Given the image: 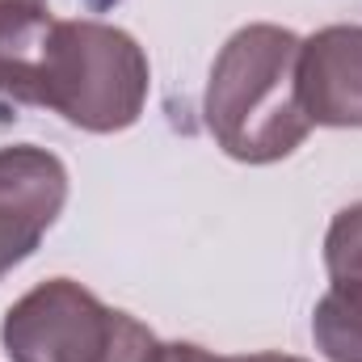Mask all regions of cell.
<instances>
[{"instance_id":"obj_1","label":"cell","mask_w":362,"mask_h":362,"mask_svg":"<svg viewBox=\"0 0 362 362\" xmlns=\"http://www.w3.org/2000/svg\"><path fill=\"white\" fill-rule=\"evenodd\" d=\"M299 34L286 25L253 21L236 30L206 76V131L240 165H274L291 156L312 122L299 105Z\"/></svg>"},{"instance_id":"obj_2","label":"cell","mask_w":362,"mask_h":362,"mask_svg":"<svg viewBox=\"0 0 362 362\" xmlns=\"http://www.w3.org/2000/svg\"><path fill=\"white\" fill-rule=\"evenodd\" d=\"M148 89H152L148 55L127 30L93 17L76 21L55 17L38 76L42 110H55L64 122L89 135H114L139 122Z\"/></svg>"},{"instance_id":"obj_3","label":"cell","mask_w":362,"mask_h":362,"mask_svg":"<svg viewBox=\"0 0 362 362\" xmlns=\"http://www.w3.org/2000/svg\"><path fill=\"white\" fill-rule=\"evenodd\" d=\"M122 316L127 312L105 308L89 286L47 278L4 312L0 346L8 362H105Z\"/></svg>"},{"instance_id":"obj_4","label":"cell","mask_w":362,"mask_h":362,"mask_svg":"<svg viewBox=\"0 0 362 362\" xmlns=\"http://www.w3.org/2000/svg\"><path fill=\"white\" fill-rule=\"evenodd\" d=\"M68 202V169L34 144L0 148V278L21 266Z\"/></svg>"},{"instance_id":"obj_5","label":"cell","mask_w":362,"mask_h":362,"mask_svg":"<svg viewBox=\"0 0 362 362\" xmlns=\"http://www.w3.org/2000/svg\"><path fill=\"white\" fill-rule=\"evenodd\" d=\"M295 81L312 127H362V25H325L299 38Z\"/></svg>"},{"instance_id":"obj_6","label":"cell","mask_w":362,"mask_h":362,"mask_svg":"<svg viewBox=\"0 0 362 362\" xmlns=\"http://www.w3.org/2000/svg\"><path fill=\"white\" fill-rule=\"evenodd\" d=\"M55 13L47 0L0 4V97L17 105H38V76Z\"/></svg>"},{"instance_id":"obj_7","label":"cell","mask_w":362,"mask_h":362,"mask_svg":"<svg viewBox=\"0 0 362 362\" xmlns=\"http://www.w3.org/2000/svg\"><path fill=\"white\" fill-rule=\"evenodd\" d=\"M312 341L329 362H362V282H333L316 299Z\"/></svg>"},{"instance_id":"obj_8","label":"cell","mask_w":362,"mask_h":362,"mask_svg":"<svg viewBox=\"0 0 362 362\" xmlns=\"http://www.w3.org/2000/svg\"><path fill=\"white\" fill-rule=\"evenodd\" d=\"M325 270L333 282H362V202L333 215L325 232Z\"/></svg>"},{"instance_id":"obj_9","label":"cell","mask_w":362,"mask_h":362,"mask_svg":"<svg viewBox=\"0 0 362 362\" xmlns=\"http://www.w3.org/2000/svg\"><path fill=\"white\" fill-rule=\"evenodd\" d=\"M156 362H232V358L211 354V350H202V346H194V341H160Z\"/></svg>"},{"instance_id":"obj_10","label":"cell","mask_w":362,"mask_h":362,"mask_svg":"<svg viewBox=\"0 0 362 362\" xmlns=\"http://www.w3.org/2000/svg\"><path fill=\"white\" fill-rule=\"evenodd\" d=\"M232 362H303V358H291V354H240Z\"/></svg>"},{"instance_id":"obj_11","label":"cell","mask_w":362,"mask_h":362,"mask_svg":"<svg viewBox=\"0 0 362 362\" xmlns=\"http://www.w3.org/2000/svg\"><path fill=\"white\" fill-rule=\"evenodd\" d=\"M0 4H13V0H0Z\"/></svg>"}]
</instances>
